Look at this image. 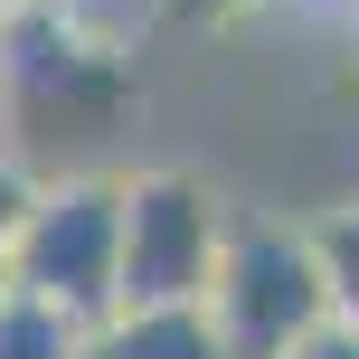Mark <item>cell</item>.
Instances as JSON below:
<instances>
[{
  "label": "cell",
  "instance_id": "cell-7",
  "mask_svg": "<svg viewBox=\"0 0 359 359\" xmlns=\"http://www.w3.org/2000/svg\"><path fill=\"white\" fill-rule=\"evenodd\" d=\"M38 189H48V170H29V151H10V142H0V246H10V236L29 227Z\"/></svg>",
  "mask_w": 359,
  "mask_h": 359
},
{
  "label": "cell",
  "instance_id": "cell-2",
  "mask_svg": "<svg viewBox=\"0 0 359 359\" xmlns=\"http://www.w3.org/2000/svg\"><path fill=\"white\" fill-rule=\"evenodd\" d=\"M227 236H236V208L198 170H133L123 180V303L114 312H208Z\"/></svg>",
  "mask_w": 359,
  "mask_h": 359
},
{
  "label": "cell",
  "instance_id": "cell-3",
  "mask_svg": "<svg viewBox=\"0 0 359 359\" xmlns=\"http://www.w3.org/2000/svg\"><path fill=\"white\" fill-rule=\"evenodd\" d=\"M10 274L38 303L76 312V322H104L123 303V180L114 170H57L38 189L29 227L10 236Z\"/></svg>",
  "mask_w": 359,
  "mask_h": 359
},
{
  "label": "cell",
  "instance_id": "cell-11",
  "mask_svg": "<svg viewBox=\"0 0 359 359\" xmlns=\"http://www.w3.org/2000/svg\"><path fill=\"white\" fill-rule=\"evenodd\" d=\"M350 10H359V0H350Z\"/></svg>",
  "mask_w": 359,
  "mask_h": 359
},
{
  "label": "cell",
  "instance_id": "cell-10",
  "mask_svg": "<svg viewBox=\"0 0 359 359\" xmlns=\"http://www.w3.org/2000/svg\"><path fill=\"white\" fill-rule=\"evenodd\" d=\"M10 293H19V274H10V246H0V303H10Z\"/></svg>",
  "mask_w": 359,
  "mask_h": 359
},
{
  "label": "cell",
  "instance_id": "cell-4",
  "mask_svg": "<svg viewBox=\"0 0 359 359\" xmlns=\"http://www.w3.org/2000/svg\"><path fill=\"white\" fill-rule=\"evenodd\" d=\"M86 359H227L208 312H104L86 331Z\"/></svg>",
  "mask_w": 359,
  "mask_h": 359
},
{
  "label": "cell",
  "instance_id": "cell-6",
  "mask_svg": "<svg viewBox=\"0 0 359 359\" xmlns=\"http://www.w3.org/2000/svg\"><path fill=\"white\" fill-rule=\"evenodd\" d=\"M303 236H312V255H322L331 322L359 331V198H341V208H322V217H303Z\"/></svg>",
  "mask_w": 359,
  "mask_h": 359
},
{
  "label": "cell",
  "instance_id": "cell-5",
  "mask_svg": "<svg viewBox=\"0 0 359 359\" xmlns=\"http://www.w3.org/2000/svg\"><path fill=\"white\" fill-rule=\"evenodd\" d=\"M86 331L95 322L38 303V293H10V303H0V359H86Z\"/></svg>",
  "mask_w": 359,
  "mask_h": 359
},
{
  "label": "cell",
  "instance_id": "cell-8",
  "mask_svg": "<svg viewBox=\"0 0 359 359\" xmlns=\"http://www.w3.org/2000/svg\"><path fill=\"white\" fill-rule=\"evenodd\" d=\"M293 359H359V331H350V322H322V331H312Z\"/></svg>",
  "mask_w": 359,
  "mask_h": 359
},
{
  "label": "cell",
  "instance_id": "cell-1",
  "mask_svg": "<svg viewBox=\"0 0 359 359\" xmlns=\"http://www.w3.org/2000/svg\"><path fill=\"white\" fill-rule=\"evenodd\" d=\"M208 322H217V350L227 359H293L331 322V284H322V255H312L303 217L236 208L227 265L208 284Z\"/></svg>",
  "mask_w": 359,
  "mask_h": 359
},
{
  "label": "cell",
  "instance_id": "cell-9",
  "mask_svg": "<svg viewBox=\"0 0 359 359\" xmlns=\"http://www.w3.org/2000/svg\"><path fill=\"white\" fill-rule=\"evenodd\" d=\"M0 133H10V29H0Z\"/></svg>",
  "mask_w": 359,
  "mask_h": 359
}]
</instances>
